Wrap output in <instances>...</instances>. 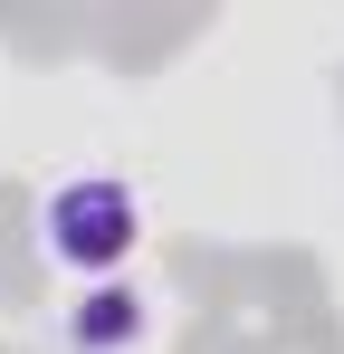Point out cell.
Instances as JSON below:
<instances>
[{
	"instance_id": "6da1fadb",
	"label": "cell",
	"mask_w": 344,
	"mask_h": 354,
	"mask_svg": "<svg viewBox=\"0 0 344 354\" xmlns=\"http://www.w3.org/2000/svg\"><path fill=\"white\" fill-rule=\"evenodd\" d=\"M29 230L67 288H96V278H124V259L144 249V192L124 173H57L29 211Z\"/></svg>"
},
{
	"instance_id": "7a4b0ae2",
	"label": "cell",
	"mask_w": 344,
	"mask_h": 354,
	"mask_svg": "<svg viewBox=\"0 0 344 354\" xmlns=\"http://www.w3.org/2000/svg\"><path fill=\"white\" fill-rule=\"evenodd\" d=\"M153 335V297L124 288V278H96V288H77L57 306V345L67 354H134Z\"/></svg>"
}]
</instances>
